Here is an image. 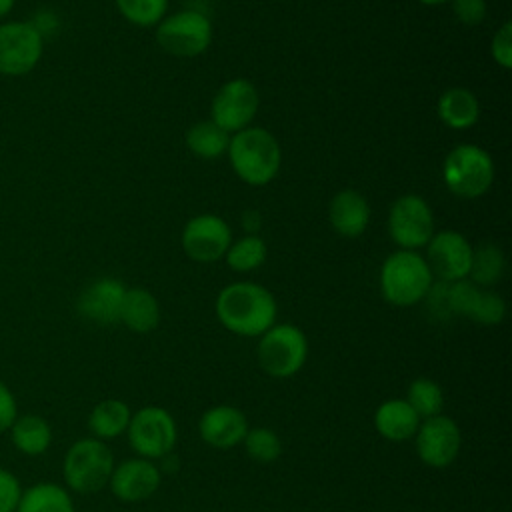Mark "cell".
I'll return each instance as SVG.
<instances>
[{"instance_id": "cell-32", "label": "cell", "mask_w": 512, "mask_h": 512, "mask_svg": "<svg viewBox=\"0 0 512 512\" xmlns=\"http://www.w3.org/2000/svg\"><path fill=\"white\" fill-rule=\"evenodd\" d=\"M490 52L492 58L502 66V68H510L512 66V24L504 22L490 44Z\"/></svg>"}, {"instance_id": "cell-31", "label": "cell", "mask_w": 512, "mask_h": 512, "mask_svg": "<svg viewBox=\"0 0 512 512\" xmlns=\"http://www.w3.org/2000/svg\"><path fill=\"white\" fill-rule=\"evenodd\" d=\"M120 14L136 26H154L162 20L168 0H116Z\"/></svg>"}, {"instance_id": "cell-18", "label": "cell", "mask_w": 512, "mask_h": 512, "mask_svg": "<svg viewBox=\"0 0 512 512\" xmlns=\"http://www.w3.org/2000/svg\"><path fill=\"white\" fill-rule=\"evenodd\" d=\"M198 432L208 446L228 450L244 440L248 432V420L234 406H214L202 414Z\"/></svg>"}, {"instance_id": "cell-19", "label": "cell", "mask_w": 512, "mask_h": 512, "mask_svg": "<svg viewBox=\"0 0 512 512\" xmlns=\"http://www.w3.org/2000/svg\"><path fill=\"white\" fill-rule=\"evenodd\" d=\"M328 218L332 228L344 238L360 236L370 222L368 200L356 190H340L328 208Z\"/></svg>"}, {"instance_id": "cell-2", "label": "cell", "mask_w": 512, "mask_h": 512, "mask_svg": "<svg viewBox=\"0 0 512 512\" xmlns=\"http://www.w3.org/2000/svg\"><path fill=\"white\" fill-rule=\"evenodd\" d=\"M226 152L234 172L252 186L268 184L280 170L282 152L278 140L266 128L248 126L234 132Z\"/></svg>"}, {"instance_id": "cell-26", "label": "cell", "mask_w": 512, "mask_h": 512, "mask_svg": "<svg viewBox=\"0 0 512 512\" xmlns=\"http://www.w3.org/2000/svg\"><path fill=\"white\" fill-rule=\"evenodd\" d=\"M18 512H74L72 500L56 484H38L24 492Z\"/></svg>"}, {"instance_id": "cell-9", "label": "cell", "mask_w": 512, "mask_h": 512, "mask_svg": "<svg viewBox=\"0 0 512 512\" xmlns=\"http://www.w3.org/2000/svg\"><path fill=\"white\" fill-rule=\"evenodd\" d=\"M388 232L402 250L426 246L434 234V218L428 202L416 194L396 198L388 214Z\"/></svg>"}, {"instance_id": "cell-22", "label": "cell", "mask_w": 512, "mask_h": 512, "mask_svg": "<svg viewBox=\"0 0 512 512\" xmlns=\"http://www.w3.org/2000/svg\"><path fill=\"white\" fill-rule=\"evenodd\" d=\"M440 120L454 130H466L480 118V102L468 88H448L438 100Z\"/></svg>"}, {"instance_id": "cell-27", "label": "cell", "mask_w": 512, "mask_h": 512, "mask_svg": "<svg viewBox=\"0 0 512 512\" xmlns=\"http://www.w3.org/2000/svg\"><path fill=\"white\" fill-rule=\"evenodd\" d=\"M268 254L266 242L256 234H246L236 242H230L224 258L226 264L236 272H250L264 264Z\"/></svg>"}, {"instance_id": "cell-23", "label": "cell", "mask_w": 512, "mask_h": 512, "mask_svg": "<svg viewBox=\"0 0 512 512\" xmlns=\"http://www.w3.org/2000/svg\"><path fill=\"white\" fill-rule=\"evenodd\" d=\"M184 140H186L188 150L194 156L204 158V160H214V158H220L228 150L230 134L224 132L212 120H202L188 128Z\"/></svg>"}, {"instance_id": "cell-33", "label": "cell", "mask_w": 512, "mask_h": 512, "mask_svg": "<svg viewBox=\"0 0 512 512\" xmlns=\"http://www.w3.org/2000/svg\"><path fill=\"white\" fill-rule=\"evenodd\" d=\"M452 10L458 22L466 26H478L486 18V0H452Z\"/></svg>"}, {"instance_id": "cell-4", "label": "cell", "mask_w": 512, "mask_h": 512, "mask_svg": "<svg viewBox=\"0 0 512 512\" xmlns=\"http://www.w3.org/2000/svg\"><path fill=\"white\" fill-rule=\"evenodd\" d=\"M442 178L452 194L460 198H478L494 180V164L484 148L476 144H460L448 152L442 166Z\"/></svg>"}, {"instance_id": "cell-37", "label": "cell", "mask_w": 512, "mask_h": 512, "mask_svg": "<svg viewBox=\"0 0 512 512\" xmlns=\"http://www.w3.org/2000/svg\"><path fill=\"white\" fill-rule=\"evenodd\" d=\"M418 2L428 4V6H436V4H444V2H448V0H418Z\"/></svg>"}, {"instance_id": "cell-30", "label": "cell", "mask_w": 512, "mask_h": 512, "mask_svg": "<svg viewBox=\"0 0 512 512\" xmlns=\"http://www.w3.org/2000/svg\"><path fill=\"white\" fill-rule=\"evenodd\" d=\"M242 444H244L246 454L254 462H260V464L274 462L282 454V442H280L278 434L264 426L248 428Z\"/></svg>"}, {"instance_id": "cell-15", "label": "cell", "mask_w": 512, "mask_h": 512, "mask_svg": "<svg viewBox=\"0 0 512 512\" xmlns=\"http://www.w3.org/2000/svg\"><path fill=\"white\" fill-rule=\"evenodd\" d=\"M446 300L450 314L466 316L478 324H500L506 314V304L502 296L490 290H482L470 280L448 282Z\"/></svg>"}, {"instance_id": "cell-11", "label": "cell", "mask_w": 512, "mask_h": 512, "mask_svg": "<svg viewBox=\"0 0 512 512\" xmlns=\"http://www.w3.org/2000/svg\"><path fill=\"white\" fill-rule=\"evenodd\" d=\"M414 436L420 460L432 468L450 466L456 460L462 446V434L458 424L444 414L420 422Z\"/></svg>"}, {"instance_id": "cell-5", "label": "cell", "mask_w": 512, "mask_h": 512, "mask_svg": "<svg viewBox=\"0 0 512 512\" xmlns=\"http://www.w3.org/2000/svg\"><path fill=\"white\" fill-rule=\"evenodd\" d=\"M258 364L274 378H288L302 370L308 358V340L294 324H274L258 342Z\"/></svg>"}, {"instance_id": "cell-17", "label": "cell", "mask_w": 512, "mask_h": 512, "mask_svg": "<svg viewBox=\"0 0 512 512\" xmlns=\"http://www.w3.org/2000/svg\"><path fill=\"white\" fill-rule=\"evenodd\" d=\"M124 284L116 278H98L88 284L78 298V312L98 324L120 322V308L124 300Z\"/></svg>"}, {"instance_id": "cell-13", "label": "cell", "mask_w": 512, "mask_h": 512, "mask_svg": "<svg viewBox=\"0 0 512 512\" xmlns=\"http://www.w3.org/2000/svg\"><path fill=\"white\" fill-rule=\"evenodd\" d=\"M232 242L230 226L216 214H198L182 230V248L196 262H216L224 258Z\"/></svg>"}, {"instance_id": "cell-16", "label": "cell", "mask_w": 512, "mask_h": 512, "mask_svg": "<svg viewBox=\"0 0 512 512\" xmlns=\"http://www.w3.org/2000/svg\"><path fill=\"white\" fill-rule=\"evenodd\" d=\"M108 482L118 500L142 502L158 490L160 470L146 458H130L114 466Z\"/></svg>"}, {"instance_id": "cell-25", "label": "cell", "mask_w": 512, "mask_h": 512, "mask_svg": "<svg viewBox=\"0 0 512 512\" xmlns=\"http://www.w3.org/2000/svg\"><path fill=\"white\" fill-rule=\"evenodd\" d=\"M52 440V430L48 422L40 416L26 414L12 424V442L16 444L18 450L24 454H42Z\"/></svg>"}, {"instance_id": "cell-29", "label": "cell", "mask_w": 512, "mask_h": 512, "mask_svg": "<svg viewBox=\"0 0 512 512\" xmlns=\"http://www.w3.org/2000/svg\"><path fill=\"white\" fill-rule=\"evenodd\" d=\"M406 402L418 414L420 420H426V418L442 414L444 392H442V388L434 380H430V378H416L408 386Z\"/></svg>"}, {"instance_id": "cell-3", "label": "cell", "mask_w": 512, "mask_h": 512, "mask_svg": "<svg viewBox=\"0 0 512 512\" xmlns=\"http://www.w3.org/2000/svg\"><path fill=\"white\" fill-rule=\"evenodd\" d=\"M432 270L416 250H396L380 268L382 296L394 306H412L426 298L432 280Z\"/></svg>"}, {"instance_id": "cell-7", "label": "cell", "mask_w": 512, "mask_h": 512, "mask_svg": "<svg viewBox=\"0 0 512 512\" xmlns=\"http://www.w3.org/2000/svg\"><path fill=\"white\" fill-rule=\"evenodd\" d=\"M156 40L172 56L192 58L202 54L212 42V24L198 10H182L158 22Z\"/></svg>"}, {"instance_id": "cell-34", "label": "cell", "mask_w": 512, "mask_h": 512, "mask_svg": "<svg viewBox=\"0 0 512 512\" xmlns=\"http://www.w3.org/2000/svg\"><path fill=\"white\" fill-rule=\"evenodd\" d=\"M22 498L20 484L14 474L0 470V512H12L18 508Z\"/></svg>"}, {"instance_id": "cell-36", "label": "cell", "mask_w": 512, "mask_h": 512, "mask_svg": "<svg viewBox=\"0 0 512 512\" xmlns=\"http://www.w3.org/2000/svg\"><path fill=\"white\" fill-rule=\"evenodd\" d=\"M12 4H14V0H0V18H2L4 14H8V10L12 8Z\"/></svg>"}, {"instance_id": "cell-8", "label": "cell", "mask_w": 512, "mask_h": 512, "mask_svg": "<svg viewBox=\"0 0 512 512\" xmlns=\"http://www.w3.org/2000/svg\"><path fill=\"white\" fill-rule=\"evenodd\" d=\"M128 440L140 458H164L176 446V422L168 410L160 406H146L132 414L128 424Z\"/></svg>"}, {"instance_id": "cell-12", "label": "cell", "mask_w": 512, "mask_h": 512, "mask_svg": "<svg viewBox=\"0 0 512 512\" xmlns=\"http://www.w3.org/2000/svg\"><path fill=\"white\" fill-rule=\"evenodd\" d=\"M42 56V36L36 26L10 22L0 26V74L22 76L30 72Z\"/></svg>"}, {"instance_id": "cell-6", "label": "cell", "mask_w": 512, "mask_h": 512, "mask_svg": "<svg viewBox=\"0 0 512 512\" xmlns=\"http://www.w3.org/2000/svg\"><path fill=\"white\" fill-rule=\"evenodd\" d=\"M114 470L110 448L98 438H84L70 446L64 458L66 484L82 494H90L108 484Z\"/></svg>"}, {"instance_id": "cell-35", "label": "cell", "mask_w": 512, "mask_h": 512, "mask_svg": "<svg viewBox=\"0 0 512 512\" xmlns=\"http://www.w3.org/2000/svg\"><path fill=\"white\" fill-rule=\"evenodd\" d=\"M16 420V402L12 392L0 382V432L8 430Z\"/></svg>"}, {"instance_id": "cell-1", "label": "cell", "mask_w": 512, "mask_h": 512, "mask_svg": "<svg viewBox=\"0 0 512 512\" xmlns=\"http://www.w3.org/2000/svg\"><path fill=\"white\" fill-rule=\"evenodd\" d=\"M276 300L270 290L254 282H234L220 290L216 316L238 336H262L276 322Z\"/></svg>"}, {"instance_id": "cell-21", "label": "cell", "mask_w": 512, "mask_h": 512, "mask_svg": "<svg viewBox=\"0 0 512 512\" xmlns=\"http://www.w3.org/2000/svg\"><path fill=\"white\" fill-rule=\"evenodd\" d=\"M120 322L138 334L152 332L160 322V304L154 294L144 288H126Z\"/></svg>"}, {"instance_id": "cell-28", "label": "cell", "mask_w": 512, "mask_h": 512, "mask_svg": "<svg viewBox=\"0 0 512 512\" xmlns=\"http://www.w3.org/2000/svg\"><path fill=\"white\" fill-rule=\"evenodd\" d=\"M504 274V254L494 244H482L472 250V262L468 276L476 286H492Z\"/></svg>"}, {"instance_id": "cell-14", "label": "cell", "mask_w": 512, "mask_h": 512, "mask_svg": "<svg viewBox=\"0 0 512 512\" xmlns=\"http://www.w3.org/2000/svg\"><path fill=\"white\" fill-rule=\"evenodd\" d=\"M470 242L456 230L434 232L426 244L428 266L432 276H438L442 282H458L468 278L472 262Z\"/></svg>"}, {"instance_id": "cell-20", "label": "cell", "mask_w": 512, "mask_h": 512, "mask_svg": "<svg viewBox=\"0 0 512 512\" xmlns=\"http://www.w3.org/2000/svg\"><path fill=\"white\" fill-rule=\"evenodd\" d=\"M374 426L380 436L392 442L408 440L416 434L420 426L418 414L410 408L406 400H386L374 412Z\"/></svg>"}, {"instance_id": "cell-10", "label": "cell", "mask_w": 512, "mask_h": 512, "mask_svg": "<svg viewBox=\"0 0 512 512\" xmlns=\"http://www.w3.org/2000/svg\"><path fill=\"white\" fill-rule=\"evenodd\" d=\"M260 96L256 86L246 78L228 80L218 88L210 106V120L224 132H238L250 126L258 112Z\"/></svg>"}, {"instance_id": "cell-24", "label": "cell", "mask_w": 512, "mask_h": 512, "mask_svg": "<svg viewBox=\"0 0 512 512\" xmlns=\"http://www.w3.org/2000/svg\"><path fill=\"white\" fill-rule=\"evenodd\" d=\"M132 412L122 400H102L88 416V428L96 438H116L126 432Z\"/></svg>"}]
</instances>
